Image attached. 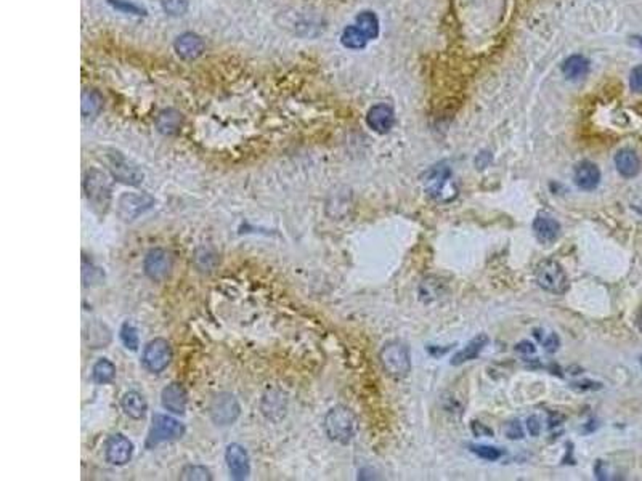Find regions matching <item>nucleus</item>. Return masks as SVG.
Returning <instances> with one entry per match:
<instances>
[{"mask_svg": "<svg viewBox=\"0 0 642 481\" xmlns=\"http://www.w3.org/2000/svg\"><path fill=\"white\" fill-rule=\"evenodd\" d=\"M103 106V98L97 92H85L82 97V113L85 117L97 116Z\"/></svg>", "mask_w": 642, "mask_h": 481, "instance_id": "31", "label": "nucleus"}, {"mask_svg": "<svg viewBox=\"0 0 642 481\" xmlns=\"http://www.w3.org/2000/svg\"><path fill=\"white\" fill-rule=\"evenodd\" d=\"M262 412L268 419H272V421H277L275 412H278L282 417L286 414V399H283L282 395L275 397V393L270 392L268 395H265L262 399Z\"/></svg>", "mask_w": 642, "mask_h": 481, "instance_id": "26", "label": "nucleus"}, {"mask_svg": "<svg viewBox=\"0 0 642 481\" xmlns=\"http://www.w3.org/2000/svg\"><path fill=\"white\" fill-rule=\"evenodd\" d=\"M121 408L122 411L126 412V416L135 419V421L144 419L146 411H148V404H146L144 395L135 392V390H130V392H126L122 395Z\"/></svg>", "mask_w": 642, "mask_h": 481, "instance_id": "21", "label": "nucleus"}, {"mask_svg": "<svg viewBox=\"0 0 642 481\" xmlns=\"http://www.w3.org/2000/svg\"><path fill=\"white\" fill-rule=\"evenodd\" d=\"M154 206V199L145 193H124L117 201V215L124 222H134Z\"/></svg>", "mask_w": 642, "mask_h": 481, "instance_id": "10", "label": "nucleus"}, {"mask_svg": "<svg viewBox=\"0 0 642 481\" xmlns=\"http://www.w3.org/2000/svg\"><path fill=\"white\" fill-rule=\"evenodd\" d=\"M487 344H488V337L485 334H479L477 337H474V339L470 340L463 350H459L458 353L453 356V360H451V366H461V364L468 363V361L475 360L480 353H482V350L487 347Z\"/></svg>", "mask_w": 642, "mask_h": 481, "instance_id": "22", "label": "nucleus"}, {"mask_svg": "<svg viewBox=\"0 0 642 481\" xmlns=\"http://www.w3.org/2000/svg\"><path fill=\"white\" fill-rule=\"evenodd\" d=\"M490 161H492V156H490L488 152H482V154H479V157H477V167L485 169L488 165Z\"/></svg>", "mask_w": 642, "mask_h": 481, "instance_id": "43", "label": "nucleus"}, {"mask_svg": "<svg viewBox=\"0 0 642 481\" xmlns=\"http://www.w3.org/2000/svg\"><path fill=\"white\" fill-rule=\"evenodd\" d=\"M116 379V366L106 358L98 360L92 368V380L98 385L111 384Z\"/></svg>", "mask_w": 642, "mask_h": 481, "instance_id": "25", "label": "nucleus"}, {"mask_svg": "<svg viewBox=\"0 0 642 481\" xmlns=\"http://www.w3.org/2000/svg\"><path fill=\"white\" fill-rule=\"evenodd\" d=\"M172 361V349L164 339H154L146 344L141 355V363L145 369L153 374H161Z\"/></svg>", "mask_w": 642, "mask_h": 481, "instance_id": "9", "label": "nucleus"}, {"mask_svg": "<svg viewBox=\"0 0 642 481\" xmlns=\"http://www.w3.org/2000/svg\"><path fill=\"white\" fill-rule=\"evenodd\" d=\"M543 344L546 347V351H549V353H554V351L559 349V337L555 334H551L548 339L543 342Z\"/></svg>", "mask_w": 642, "mask_h": 481, "instance_id": "40", "label": "nucleus"}, {"mask_svg": "<svg viewBox=\"0 0 642 481\" xmlns=\"http://www.w3.org/2000/svg\"><path fill=\"white\" fill-rule=\"evenodd\" d=\"M241 414V406L231 393H218L209 404V416L216 425L225 427L238 421Z\"/></svg>", "mask_w": 642, "mask_h": 481, "instance_id": "8", "label": "nucleus"}, {"mask_svg": "<svg viewBox=\"0 0 642 481\" xmlns=\"http://www.w3.org/2000/svg\"><path fill=\"white\" fill-rule=\"evenodd\" d=\"M121 340L127 350H132V351L139 350L140 337H139V331H137V327L134 325H130V322H124L121 327Z\"/></svg>", "mask_w": 642, "mask_h": 481, "instance_id": "30", "label": "nucleus"}, {"mask_svg": "<svg viewBox=\"0 0 642 481\" xmlns=\"http://www.w3.org/2000/svg\"><path fill=\"white\" fill-rule=\"evenodd\" d=\"M103 161L104 164L108 165L109 172L113 174V177L116 178L117 182L132 185V187H137V185L144 182V172H141L135 164H132L130 161L126 159L119 151L104 150Z\"/></svg>", "mask_w": 642, "mask_h": 481, "instance_id": "7", "label": "nucleus"}, {"mask_svg": "<svg viewBox=\"0 0 642 481\" xmlns=\"http://www.w3.org/2000/svg\"><path fill=\"white\" fill-rule=\"evenodd\" d=\"M175 51L185 60H194L204 51V42L199 36L187 32L175 40Z\"/></svg>", "mask_w": 642, "mask_h": 481, "instance_id": "20", "label": "nucleus"}, {"mask_svg": "<svg viewBox=\"0 0 642 481\" xmlns=\"http://www.w3.org/2000/svg\"><path fill=\"white\" fill-rule=\"evenodd\" d=\"M109 2H111V5L114 8H117V10H121V12L132 13V15H141V13H144V10H141L139 5H135V3H132V2H127V0H109Z\"/></svg>", "mask_w": 642, "mask_h": 481, "instance_id": "36", "label": "nucleus"}, {"mask_svg": "<svg viewBox=\"0 0 642 481\" xmlns=\"http://www.w3.org/2000/svg\"><path fill=\"white\" fill-rule=\"evenodd\" d=\"M180 478L182 480H201V481H211L212 475L206 467L203 465H185L182 471H180Z\"/></svg>", "mask_w": 642, "mask_h": 481, "instance_id": "32", "label": "nucleus"}, {"mask_svg": "<svg viewBox=\"0 0 642 481\" xmlns=\"http://www.w3.org/2000/svg\"><path fill=\"white\" fill-rule=\"evenodd\" d=\"M103 279H104L103 270L98 268V266H95L93 263H87V261L84 260V265H82L84 285H87V288H89V285L102 284Z\"/></svg>", "mask_w": 642, "mask_h": 481, "instance_id": "33", "label": "nucleus"}, {"mask_svg": "<svg viewBox=\"0 0 642 481\" xmlns=\"http://www.w3.org/2000/svg\"><path fill=\"white\" fill-rule=\"evenodd\" d=\"M470 447V451L474 452L475 456H479L480 459H485V460H498L499 457L503 456V451L501 449H498V447H493V446H485V445H472V446H469Z\"/></svg>", "mask_w": 642, "mask_h": 481, "instance_id": "34", "label": "nucleus"}, {"mask_svg": "<svg viewBox=\"0 0 642 481\" xmlns=\"http://www.w3.org/2000/svg\"><path fill=\"white\" fill-rule=\"evenodd\" d=\"M144 271L151 281L161 283L172 271V257L164 249H151L144 259Z\"/></svg>", "mask_w": 642, "mask_h": 481, "instance_id": "11", "label": "nucleus"}, {"mask_svg": "<svg viewBox=\"0 0 642 481\" xmlns=\"http://www.w3.org/2000/svg\"><path fill=\"white\" fill-rule=\"evenodd\" d=\"M132 454H134V445L122 433H114L104 443V457L109 464L119 467L126 465L127 462H130Z\"/></svg>", "mask_w": 642, "mask_h": 481, "instance_id": "12", "label": "nucleus"}, {"mask_svg": "<svg viewBox=\"0 0 642 481\" xmlns=\"http://www.w3.org/2000/svg\"><path fill=\"white\" fill-rule=\"evenodd\" d=\"M516 351H519V353H535V347L534 344H530V342H520L519 345H516Z\"/></svg>", "mask_w": 642, "mask_h": 481, "instance_id": "41", "label": "nucleus"}, {"mask_svg": "<svg viewBox=\"0 0 642 481\" xmlns=\"http://www.w3.org/2000/svg\"><path fill=\"white\" fill-rule=\"evenodd\" d=\"M379 361L387 375L393 379L406 377L411 371L410 347L400 340L387 342L379 351Z\"/></svg>", "mask_w": 642, "mask_h": 481, "instance_id": "3", "label": "nucleus"}, {"mask_svg": "<svg viewBox=\"0 0 642 481\" xmlns=\"http://www.w3.org/2000/svg\"><path fill=\"white\" fill-rule=\"evenodd\" d=\"M325 432L331 441L341 443V445H347L354 440L358 430V421H356L355 414L345 406H336L330 409L325 416V422H323Z\"/></svg>", "mask_w": 642, "mask_h": 481, "instance_id": "1", "label": "nucleus"}, {"mask_svg": "<svg viewBox=\"0 0 642 481\" xmlns=\"http://www.w3.org/2000/svg\"><path fill=\"white\" fill-rule=\"evenodd\" d=\"M444 285L434 276H427V278L422 279V283L420 284V298L424 303H429L432 300H437L442 295V289Z\"/></svg>", "mask_w": 642, "mask_h": 481, "instance_id": "28", "label": "nucleus"}, {"mask_svg": "<svg viewBox=\"0 0 642 481\" xmlns=\"http://www.w3.org/2000/svg\"><path fill=\"white\" fill-rule=\"evenodd\" d=\"M573 180L575 185L583 191H593L599 187L601 183V170L594 163H589V161H583L580 163L577 167H575V174H573Z\"/></svg>", "mask_w": 642, "mask_h": 481, "instance_id": "16", "label": "nucleus"}, {"mask_svg": "<svg viewBox=\"0 0 642 481\" xmlns=\"http://www.w3.org/2000/svg\"><path fill=\"white\" fill-rule=\"evenodd\" d=\"M589 71V61L582 55H572L564 61L562 73L570 80H578L584 78Z\"/></svg>", "mask_w": 642, "mask_h": 481, "instance_id": "24", "label": "nucleus"}, {"mask_svg": "<svg viewBox=\"0 0 642 481\" xmlns=\"http://www.w3.org/2000/svg\"><path fill=\"white\" fill-rule=\"evenodd\" d=\"M636 322H637V327H639V331L642 332V312L637 314V321Z\"/></svg>", "mask_w": 642, "mask_h": 481, "instance_id": "44", "label": "nucleus"}, {"mask_svg": "<svg viewBox=\"0 0 642 481\" xmlns=\"http://www.w3.org/2000/svg\"><path fill=\"white\" fill-rule=\"evenodd\" d=\"M182 114L175 109H164L163 113H159V116L156 117V127L161 133L164 135H175V133L180 132L182 128Z\"/></svg>", "mask_w": 642, "mask_h": 481, "instance_id": "23", "label": "nucleus"}, {"mask_svg": "<svg viewBox=\"0 0 642 481\" xmlns=\"http://www.w3.org/2000/svg\"><path fill=\"white\" fill-rule=\"evenodd\" d=\"M506 435L509 440H520L524 438V430H522V425L519 421H512L506 425Z\"/></svg>", "mask_w": 642, "mask_h": 481, "instance_id": "38", "label": "nucleus"}, {"mask_svg": "<svg viewBox=\"0 0 642 481\" xmlns=\"http://www.w3.org/2000/svg\"><path fill=\"white\" fill-rule=\"evenodd\" d=\"M84 193L92 211L103 215L109 209V204H111V178L103 170L90 169L84 178Z\"/></svg>", "mask_w": 642, "mask_h": 481, "instance_id": "2", "label": "nucleus"}, {"mask_svg": "<svg viewBox=\"0 0 642 481\" xmlns=\"http://www.w3.org/2000/svg\"><path fill=\"white\" fill-rule=\"evenodd\" d=\"M630 87H631L632 92L642 93V64L636 66V68L631 71Z\"/></svg>", "mask_w": 642, "mask_h": 481, "instance_id": "37", "label": "nucleus"}, {"mask_svg": "<svg viewBox=\"0 0 642 481\" xmlns=\"http://www.w3.org/2000/svg\"><path fill=\"white\" fill-rule=\"evenodd\" d=\"M366 124L371 130L378 133H387L395 124V114L389 104H376L366 114Z\"/></svg>", "mask_w": 642, "mask_h": 481, "instance_id": "15", "label": "nucleus"}, {"mask_svg": "<svg viewBox=\"0 0 642 481\" xmlns=\"http://www.w3.org/2000/svg\"><path fill=\"white\" fill-rule=\"evenodd\" d=\"M225 462L233 480H246L251 475V459L246 447L233 443L225 451Z\"/></svg>", "mask_w": 642, "mask_h": 481, "instance_id": "13", "label": "nucleus"}, {"mask_svg": "<svg viewBox=\"0 0 642 481\" xmlns=\"http://www.w3.org/2000/svg\"><path fill=\"white\" fill-rule=\"evenodd\" d=\"M472 432H474V435H479V436H482V433H485V435H492V433H493L492 430H490V428L483 427L480 422H474L472 423Z\"/></svg>", "mask_w": 642, "mask_h": 481, "instance_id": "42", "label": "nucleus"}, {"mask_svg": "<svg viewBox=\"0 0 642 481\" xmlns=\"http://www.w3.org/2000/svg\"><path fill=\"white\" fill-rule=\"evenodd\" d=\"M84 340L89 345V349H104L111 342V331L103 322L92 321L85 326Z\"/></svg>", "mask_w": 642, "mask_h": 481, "instance_id": "19", "label": "nucleus"}, {"mask_svg": "<svg viewBox=\"0 0 642 481\" xmlns=\"http://www.w3.org/2000/svg\"><path fill=\"white\" fill-rule=\"evenodd\" d=\"M356 27L368 37V40L376 39L379 34V21L373 12H361L356 16Z\"/></svg>", "mask_w": 642, "mask_h": 481, "instance_id": "27", "label": "nucleus"}, {"mask_svg": "<svg viewBox=\"0 0 642 481\" xmlns=\"http://www.w3.org/2000/svg\"><path fill=\"white\" fill-rule=\"evenodd\" d=\"M161 3H163L164 12H168L169 15L174 16L183 15L188 8L187 0H161Z\"/></svg>", "mask_w": 642, "mask_h": 481, "instance_id": "35", "label": "nucleus"}, {"mask_svg": "<svg viewBox=\"0 0 642 481\" xmlns=\"http://www.w3.org/2000/svg\"><path fill=\"white\" fill-rule=\"evenodd\" d=\"M632 40H634V44L637 47H641V49H642V37H632Z\"/></svg>", "mask_w": 642, "mask_h": 481, "instance_id": "45", "label": "nucleus"}, {"mask_svg": "<svg viewBox=\"0 0 642 481\" xmlns=\"http://www.w3.org/2000/svg\"><path fill=\"white\" fill-rule=\"evenodd\" d=\"M426 191L437 202H451L458 196V188L451 182V170L448 165L439 164L426 172Z\"/></svg>", "mask_w": 642, "mask_h": 481, "instance_id": "4", "label": "nucleus"}, {"mask_svg": "<svg viewBox=\"0 0 642 481\" xmlns=\"http://www.w3.org/2000/svg\"><path fill=\"white\" fill-rule=\"evenodd\" d=\"M185 435V425L168 414H154L146 438V447H154L165 441L179 440Z\"/></svg>", "mask_w": 642, "mask_h": 481, "instance_id": "6", "label": "nucleus"}, {"mask_svg": "<svg viewBox=\"0 0 642 481\" xmlns=\"http://www.w3.org/2000/svg\"><path fill=\"white\" fill-rule=\"evenodd\" d=\"M615 167L625 178H634L641 172V159L631 148H623L615 154Z\"/></svg>", "mask_w": 642, "mask_h": 481, "instance_id": "17", "label": "nucleus"}, {"mask_svg": "<svg viewBox=\"0 0 642 481\" xmlns=\"http://www.w3.org/2000/svg\"><path fill=\"white\" fill-rule=\"evenodd\" d=\"M535 279L541 289L551 294H565L569 289V276L564 266L555 260L540 261L535 270Z\"/></svg>", "mask_w": 642, "mask_h": 481, "instance_id": "5", "label": "nucleus"}, {"mask_svg": "<svg viewBox=\"0 0 642 481\" xmlns=\"http://www.w3.org/2000/svg\"><path fill=\"white\" fill-rule=\"evenodd\" d=\"M534 233L540 242L551 244V242L559 239L560 223L549 215H540L534 222Z\"/></svg>", "mask_w": 642, "mask_h": 481, "instance_id": "18", "label": "nucleus"}, {"mask_svg": "<svg viewBox=\"0 0 642 481\" xmlns=\"http://www.w3.org/2000/svg\"><path fill=\"white\" fill-rule=\"evenodd\" d=\"M341 40L347 49L358 50V49H363V47L366 45L368 37H366L356 26H349V27H345L344 32H342Z\"/></svg>", "mask_w": 642, "mask_h": 481, "instance_id": "29", "label": "nucleus"}, {"mask_svg": "<svg viewBox=\"0 0 642 481\" xmlns=\"http://www.w3.org/2000/svg\"><path fill=\"white\" fill-rule=\"evenodd\" d=\"M161 404L172 414H185L188 406V392L180 382H172L161 392Z\"/></svg>", "mask_w": 642, "mask_h": 481, "instance_id": "14", "label": "nucleus"}, {"mask_svg": "<svg viewBox=\"0 0 642 481\" xmlns=\"http://www.w3.org/2000/svg\"><path fill=\"white\" fill-rule=\"evenodd\" d=\"M527 430H529V433L531 436H538L540 435V432H541V423H540V419L538 417H535V416H531L529 421H527Z\"/></svg>", "mask_w": 642, "mask_h": 481, "instance_id": "39", "label": "nucleus"}]
</instances>
